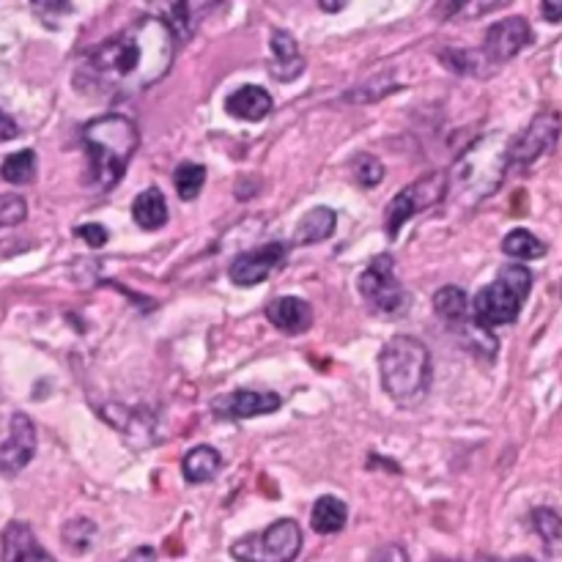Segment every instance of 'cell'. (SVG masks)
I'll return each instance as SVG.
<instances>
[{
	"label": "cell",
	"instance_id": "cell-2",
	"mask_svg": "<svg viewBox=\"0 0 562 562\" xmlns=\"http://www.w3.org/2000/svg\"><path fill=\"white\" fill-rule=\"evenodd\" d=\"M83 146L91 162V181L96 190H113L121 176L127 173L129 162L135 157L140 132L135 121L121 113L91 118L80 132Z\"/></svg>",
	"mask_w": 562,
	"mask_h": 562
},
{
	"label": "cell",
	"instance_id": "cell-12",
	"mask_svg": "<svg viewBox=\"0 0 562 562\" xmlns=\"http://www.w3.org/2000/svg\"><path fill=\"white\" fill-rule=\"evenodd\" d=\"M217 3L220 0H149L154 11L151 17L165 22L170 33L176 36V42H187L198 28V20Z\"/></svg>",
	"mask_w": 562,
	"mask_h": 562
},
{
	"label": "cell",
	"instance_id": "cell-15",
	"mask_svg": "<svg viewBox=\"0 0 562 562\" xmlns=\"http://www.w3.org/2000/svg\"><path fill=\"white\" fill-rule=\"evenodd\" d=\"M272 64H269V72L275 80L280 83H291L297 80L302 72H305V58L299 53L297 39L291 36L288 31H275L272 33Z\"/></svg>",
	"mask_w": 562,
	"mask_h": 562
},
{
	"label": "cell",
	"instance_id": "cell-19",
	"mask_svg": "<svg viewBox=\"0 0 562 562\" xmlns=\"http://www.w3.org/2000/svg\"><path fill=\"white\" fill-rule=\"evenodd\" d=\"M335 228H338V214L332 212V209H327V206H316V209H310V212L302 217L294 239H297L299 244H319L335 234Z\"/></svg>",
	"mask_w": 562,
	"mask_h": 562
},
{
	"label": "cell",
	"instance_id": "cell-30",
	"mask_svg": "<svg viewBox=\"0 0 562 562\" xmlns=\"http://www.w3.org/2000/svg\"><path fill=\"white\" fill-rule=\"evenodd\" d=\"M499 280H502V283H508L513 291H519L524 299H527V294H530L532 275H530V269H527V266H521V264L502 266V272H499Z\"/></svg>",
	"mask_w": 562,
	"mask_h": 562
},
{
	"label": "cell",
	"instance_id": "cell-17",
	"mask_svg": "<svg viewBox=\"0 0 562 562\" xmlns=\"http://www.w3.org/2000/svg\"><path fill=\"white\" fill-rule=\"evenodd\" d=\"M225 110L242 121H264L272 113V96L261 85H242L225 99Z\"/></svg>",
	"mask_w": 562,
	"mask_h": 562
},
{
	"label": "cell",
	"instance_id": "cell-1",
	"mask_svg": "<svg viewBox=\"0 0 562 562\" xmlns=\"http://www.w3.org/2000/svg\"><path fill=\"white\" fill-rule=\"evenodd\" d=\"M176 58V36L157 17H140L107 42L94 47L77 66L80 91L124 99L146 91L168 75Z\"/></svg>",
	"mask_w": 562,
	"mask_h": 562
},
{
	"label": "cell",
	"instance_id": "cell-21",
	"mask_svg": "<svg viewBox=\"0 0 562 562\" xmlns=\"http://www.w3.org/2000/svg\"><path fill=\"white\" fill-rule=\"evenodd\" d=\"M349 521V510H346V502L338 497H321L316 499L313 505V513H310V524L319 535H335L346 527Z\"/></svg>",
	"mask_w": 562,
	"mask_h": 562
},
{
	"label": "cell",
	"instance_id": "cell-9",
	"mask_svg": "<svg viewBox=\"0 0 562 562\" xmlns=\"http://www.w3.org/2000/svg\"><path fill=\"white\" fill-rule=\"evenodd\" d=\"M521 302H524V297H521L519 291H513L508 283H502L497 277L491 286L480 288L478 297H475V305H472L475 324L483 329L513 324V321L519 319Z\"/></svg>",
	"mask_w": 562,
	"mask_h": 562
},
{
	"label": "cell",
	"instance_id": "cell-33",
	"mask_svg": "<svg viewBox=\"0 0 562 562\" xmlns=\"http://www.w3.org/2000/svg\"><path fill=\"white\" fill-rule=\"evenodd\" d=\"M77 236L83 239L88 247H105L107 244V228L105 225H96V223H85L77 228Z\"/></svg>",
	"mask_w": 562,
	"mask_h": 562
},
{
	"label": "cell",
	"instance_id": "cell-37",
	"mask_svg": "<svg viewBox=\"0 0 562 562\" xmlns=\"http://www.w3.org/2000/svg\"><path fill=\"white\" fill-rule=\"evenodd\" d=\"M319 3H321V9L329 11V14H335V11L346 9V3H349V0H319Z\"/></svg>",
	"mask_w": 562,
	"mask_h": 562
},
{
	"label": "cell",
	"instance_id": "cell-28",
	"mask_svg": "<svg viewBox=\"0 0 562 562\" xmlns=\"http://www.w3.org/2000/svg\"><path fill=\"white\" fill-rule=\"evenodd\" d=\"M351 176L360 187H376L384 179V165L373 154H357L351 160Z\"/></svg>",
	"mask_w": 562,
	"mask_h": 562
},
{
	"label": "cell",
	"instance_id": "cell-16",
	"mask_svg": "<svg viewBox=\"0 0 562 562\" xmlns=\"http://www.w3.org/2000/svg\"><path fill=\"white\" fill-rule=\"evenodd\" d=\"M266 319L272 321L277 329L288 335H299L313 324V310L305 299L299 297H280L266 305Z\"/></svg>",
	"mask_w": 562,
	"mask_h": 562
},
{
	"label": "cell",
	"instance_id": "cell-25",
	"mask_svg": "<svg viewBox=\"0 0 562 562\" xmlns=\"http://www.w3.org/2000/svg\"><path fill=\"white\" fill-rule=\"evenodd\" d=\"M434 310L447 321V324H461V321L467 319V310H469L467 294L456 286L439 288L434 294Z\"/></svg>",
	"mask_w": 562,
	"mask_h": 562
},
{
	"label": "cell",
	"instance_id": "cell-6",
	"mask_svg": "<svg viewBox=\"0 0 562 562\" xmlns=\"http://www.w3.org/2000/svg\"><path fill=\"white\" fill-rule=\"evenodd\" d=\"M447 192H450V179H447V173H442V170L425 173L423 179H417L414 184H409V187H403L393 198V203L387 206V225H384L387 236L395 239V236L401 234L403 225L409 223L414 214L436 206V203L445 198Z\"/></svg>",
	"mask_w": 562,
	"mask_h": 562
},
{
	"label": "cell",
	"instance_id": "cell-5",
	"mask_svg": "<svg viewBox=\"0 0 562 562\" xmlns=\"http://www.w3.org/2000/svg\"><path fill=\"white\" fill-rule=\"evenodd\" d=\"M302 552V530L294 519H280L258 535H244L231 546L239 562H294Z\"/></svg>",
	"mask_w": 562,
	"mask_h": 562
},
{
	"label": "cell",
	"instance_id": "cell-29",
	"mask_svg": "<svg viewBox=\"0 0 562 562\" xmlns=\"http://www.w3.org/2000/svg\"><path fill=\"white\" fill-rule=\"evenodd\" d=\"M94 535L96 527L88 519H75L64 527V541L72 546V552H88L94 543Z\"/></svg>",
	"mask_w": 562,
	"mask_h": 562
},
{
	"label": "cell",
	"instance_id": "cell-13",
	"mask_svg": "<svg viewBox=\"0 0 562 562\" xmlns=\"http://www.w3.org/2000/svg\"><path fill=\"white\" fill-rule=\"evenodd\" d=\"M283 258H286V247L277 242H269L264 244V247H258V250L239 255L234 264H231V269H228V275H231V280H234L236 286H258V283H264L266 277L272 275L275 269L283 266Z\"/></svg>",
	"mask_w": 562,
	"mask_h": 562
},
{
	"label": "cell",
	"instance_id": "cell-39",
	"mask_svg": "<svg viewBox=\"0 0 562 562\" xmlns=\"http://www.w3.org/2000/svg\"><path fill=\"white\" fill-rule=\"evenodd\" d=\"M513 562H535V560H530V557H519V560H513Z\"/></svg>",
	"mask_w": 562,
	"mask_h": 562
},
{
	"label": "cell",
	"instance_id": "cell-3",
	"mask_svg": "<svg viewBox=\"0 0 562 562\" xmlns=\"http://www.w3.org/2000/svg\"><path fill=\"white\" fill-rule=\"evenodd\" d=\"M384 393L398 406H417L431 387V354L423 340L412 335H395L379 354Z\"/></svg>",
	"mask_w": 562,
	"mask_h": 562
},
{
	"label": "cell",
	"instance_id": "cell-8",
	"mask_svg": "<svg viewBox=\"0 0 562 562\" xmlns=\"http://www.w3.org/2000/svg\"><path fill=\"white\" fill-rule=\"evenodd\" d=\"M560 138V116L546 110L532 118V124L519 138L508 143V165L513 168H527L535 160H541L546 151H552V146Z\"/></svg>",
	"mask_w": 562,
	"mask_h": 562
},
{
	"label": "cell",
	"instance_id": "cell-35",
	"mask_svg": "<svg viewBox=\"0 0 562 562\" xmlns=\"http://www.w3.org/2000/svg\"><path fill=\"white\" fill-rule=\"evenodd\" d=\"M20 135V129H17V124L11 121L3 110H0V143H6V140L17 138Z\"/></svg>",
	"mask_w": 562,
	"mask_h": 562
},
{
	"label": "cell",
	"instance_id": "cell-24",
	"mask_svg": "<svg viewBox=\"0 0 562 562\" xmlns=\"http://www.w3.org/2000/svg\"><path fill=\"white\" fill-rule=\"evenodd\" d=\"M502 253L516 258V261H532V258L546 255V244L532 234V231L516 228V231H510V234L502 239Z\"/></svg>",
	"mask_w": 562,
	"mask_h": 562
},
{
	"label": "cell",
	"instance_id": "cell-27",
	"mask_svg": "<svg viewBox=\"0 0 562 562\" xmlns=\"http://www.w3.org/2000/svg\"><path fill=\"white\" fill-rule=\"evenodd\" d=\"M173 184H176L181 201H192V198H198V192L206 184V168L198 162H181L173 173Z\"/></svg>",
	"mask_w": 562,
	"mask_h": 562
},
{
	"label": "cell",
	"instance_id": "cell-18",
	"mask_svg": "<svg viewBox=\"0 0 562 562\" xmlns=\"http://www.w3.org/2000/svg\"><path fill=\"white\" fill-rule=\"evenodd\" d=\"M132 217L143 231H160L162 225L168 223V203H165L162 190L149 187V190L140 192L132 203Z\"/></svg>",
	"mask_w": 562,
	"mask_h": 562
},
{
	"label": "cell",
	"instance_id": "cell-4",
	"mask_svg": "<svg viewBox=\"0 0 562 562\" xmlns=\"http://www.w3.org/2000/svg\"><path fill=\"white\" fill-rule=\"evenodd\" d=\"M505 170H508V143H502L497 135H491V138L478 140L458 160L453 181L461 190L469 192L475 201H483L502 184Z\"/></svg>",
	"mask_w": 562,
	"mask_h": 562
},
{
	"label": "cell",
	"instance_id": "cell-7",
	"mask_svg": "<svg viewBox=\"0 0 562 562\" xmlns=\"http://www.w3.org/2000/svg\"><path fill=\"white\" fill-rule=\"evenodd\" d=\"M360 294L376 313L398 316L409 305V291L395 277V264L390 255H376L371 266L360 277Z\"/></svg>",
	"mask_w": 562,
	"mask_h": 562
},
{
	"label": "cell",
	"instance_id": "cell-26",
	"mask_svg": "<svg viewBox=\"0 0 562 562\" xmlns=\"http://www.w3.org/2000/svg\"><path fill=\"white\" fill-rule=\"evenodd\" d=\"M532 524L541 535V541L546 543V549L557 557H562V519L549 508H535L532 510Z\"/></svg>",
	"mask_w": 562,
	"mask_h": 562
},
{
	"label": "cell",
	"instance_id": "cell-11",
	"mask_svg": "<svg viewBox=\"0 0 562 562\" xmlns=\"http://www.w3.org/2000/svg\"><path fill=\"white\" fill-rule=\"evenodd\" d=\"M532 42V28L524 17H508V20L494 22L483 42V55L491 64H505Z\"/></svg>",
	"mask_w": 562,
	"mask_h": 562
},
{
	"label": "cell",
	"instance_id": "cell-10",
	"mask_svg": "<svg viewBox=\"0 0 562 562\" xmlns=\"http://www.w3.org/2000/svg\"><path fill=\"white\" fill-rule=\"evenodd\" d=\"M36 456V425L28 414L17 412L11 417L9 439L0 445V475L14 478L31 464Z\"/></svg>",
	"mask_w": 562,
	"mask_h": 562
},
{
	"label": "cell",
	"instance_id": "cell-22",
	"mask_svg": "<svg viewBox=\"0 0 562 562\" xmlns=\"http://www.w3.org/2000/svg\"><path fill=\"white\" fill-rule=\"evenodd\" d=\"M280 395L275 393H255V390H239L228 398V412L234 417H258V414H269L280 409Z\"/></svg>",
	"mask_w": 562,
	"mask_h": 562
},
{
	"label": "cell",
	"instance_id": "cell-14",
	"mask_svg": "<svg viewBox=\"0 0 562 562\" xmlns=\"http://www.w3.org/2000/svg\"><path fill=\"white\" fill-rule=\"evenodd\" d=\"M0 554L3 562H55L25 521H11L3 530Z\"/></svg>",
	"mask_w": 562,
	"mask_h": 562
},
{
	"label": "cell",
	"instance_id": "cell-32",
	"mask_svg": "<svg viewBox=\"0 0 562 562\" xmlns=\"http://www.w3.org/2000/svg\"><path fill=\"white\" fill-rule=\"evenodd\" d=\"M36 14L42 17L47 25H55V20H61L66 14H72V0H31Z\"/></svg>",
	"mask_w": 562,
	"mask_h": 562
},
{
	"label": "cell",
	"instance_id": "cell-38",
	"mask_svg": "<svg viewBox=\"0 0 562 562\" xmlns=\"http://www.w3.org/2000/svg\"><path fill=\"white\" fill-rule=\"evenodd\" d=\"M124 562H154V552H151V549H138V552Z\"/></svg>",
	"mask_w": 562,
	"mask_h": 562
},
{
	"label": "cell",
	"instance_id": "cell-34",
	"mask_svg": "<svg viewBox=\"0 0 562 562\" xmlns=\"http://www.w3.org/2000/svg\"><path fill=\"white\" fill-rule=\"evenodd\" d=\"M373 562H409V560H406V552H403L401 546L390 543V546H384V549L376 552Z\"/></svg>",
	"mask_w": 562,
	"mask_h": 562
},
{
	"label": "cell",
	"instance_id": "cell-36",
	"mask_svg": "<svg viewBox=\"0 0 562 562\" xmlns=\"http://www.w3.org/2000/svg\"><path fill=\"white\" fill-rule=\"evenodd\" d=\"M541 11L549 22H562V0H543Z\"/></svg>",
	"mask_w": 562,
	"mask_h": 562
},
{
	"label": "cell",
	"instance_id": "cell-23",
	"mask_svg": "<svg viewBox=\"0 0 562 562\" xmlns=\"http://www.w3.org/2000/svg\"><path fill=\"white\" fill-rule=\"evenodd\" d=\"M36 170H39V160H36V151L31 149H22L17 154H9L3 165H0V176L3 181H9V184H31L36 179Z\"/></svg>",
	"mask_w": 562,
	"mask_h": 562
},
{
	"label": "cell",
	"instance_id": "cell-20",
	"mask_svg": "<svg viewBox=\"0 0 562 562\" xmlns=\"http://www.w3.org/2000/svg\"><path fill=\"white\" fill-rule=\"evenodd\" d=\"M220 467H223V458L209 445L192 447L190 453L184 456V461H181L184 478L190 480V483H209L220 472Z\"/></svg>",
	"mask_w": 562,
	"mask_h": 562
},
{
	"label": "cell",
	"instance_id": "cell-40",
	"mask_svg": "<svg viewBox=\"0 0 562 562\" xmlns=\"http://www.w3.org/2000/svg\"><path fill=\"white\" fill-rule=\"evenodd\" d=\"M439 562H445V560H439Z\"/></svg>",
	"mask_w": 562,
	"mask_h": 562
},
{
	"label": "cell",
	"instance_id": "cell-31",
	"mask_svg": "<svg viewBox=\"0 0 562 562\" xmlns=\"http://www.w3.org/2000/svg\"><path fill=\"white\" fill-rule=\"evenodd\" d=\"M25 214H28V206L20 195H0V228L22 223Z\"/></svg>",
	"mask_w": 562,
	"mask_h": 562
}]
</instances>
